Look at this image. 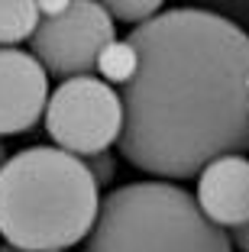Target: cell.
Returning <instances> with one entry per match:
<instances>
[{
  "label": "cell",
  "mask_w": 249,
  "mask_h": 252,
  "mask_svg": "<svg viewBox=\"0 0 249 252\" xmlns=\"http://www.w3.org/2000/svg\"><path fill=\"white\" fill-rule=\"evenodd\" d=\"M104 10L110 13V20H123V23L142 26L146 20L162 13V3L159 0H130V3H104Z\"/></svg>",
  "instance_id": "10"
},
{
  "label": "cell",
  "mask_w": 249,
  "mask_h": 252,
  "mask_svg": "<svg viewBox=\"0 0 249 252\" xmlns=\"http://www.w3.org/2000/svg\"><path fill=\"white\" fill-rule=\"evenodd\" d=\"M49 104V74L23 49H0V136L26 133Z\"/></svg>",
  "instance_id": "6"
},
{
  "label": "cell",
  "mask_w": 249,
  "mask_h": 252,
  "mask_svg": "<svg viewBox=\"0 0 249 252\" xmlns=\"http://www.w3.org/2000/svg\"><path fill=\"white\" fill-rule=\"evenodd\" d=\"M0 252H20V249H13V246H0Z\"/></svg>",
  "instance_id": "13"
},
{
  "label": "cell",
  "mask_w": 249,
  "mask_h": 252,
  "mask_svg": "<svg viewBox=\"0 0 249 252\" xmlns=\"http://www.w3.org/2000/svg\"><path fill=\"white\" fill-rule=\"evenodd\" d=\"M45 129L52 142L74 158H94L120 139V94L94 74L62 81L45 104Z\"/></svg>",
  "instance_id": "4"
},
{
  "label": "cell",
  "mask_w": 249,
  "mask_h": 252,
  "mask_svg": "<svg viewBox=\"0 0 249 252\" xmlns=\"http://www.w3.org/2000/svg\"><path fill=\"white\" fill-rule=\"evenodd\" d=\"M117 39L113 20L94 0H68V7L52 20H39L33 32V59L42 65L45 74L55 78H84L94 71L101 52Z\"/></svg>",
  "instance_id": "5"
},
{
  "label": "cell",
  "mask_w": 249,
  "mask_h": 252,
  "mask_svg": "<svg viewBox=\"0 0 249 252\" xmlns=\"http://www.w3.org/2000/svg\"><path fill=\"white\" fill-rule=\"evenodd\" d=\"M3 162H7V158H3V146H0V165H3Z\"/></svg>",
  "instance_id": "14"
},
{
  "label": "cell",
  "mask_w": 249,
  "mask_h": 252,
  "mask_svg": "<svg viewBox=\"0 0 249 252\" xmlns=\"http://www.w3.org/2000/svg\"><path fill=\"white\" fill-rule=\"evenodd\" d=\"M198 200L201 214L220 230H240L249 223V158L223 156L211 162L198 175Z\"/></svg>",
  "instance_id": "7"
},
{
  "label": "cell",
  "mask_w": 249,
  "mask_h": 252,
  "mask_svg": "<svg viewBox=\"0 0 249 252\" xmlns=\"http://www.w3.org/2000/svg\"><path fill=\"white\" fill-rule=\"evenodd\" d=\"M101 207L84 158L33 146L0 165V236L20 252H62L91 233Z\"/></svg>",
  "instance_id": "2"
},
{
  "label": "cell",
  "mask_w": 249,
  "mask_h": 252,
  "mask_svg": "<svg viewBox=\"0 0 249 252\" xmlns=\"http://www.w3.org/2000/svg\"><path fill=\"white\" fill-rule=\"evenodd\" d=\"M39 26V10L33 0H0V49L33 39Z\"/></svg>",
  "instance_id": "8"
},
{
  "label": "cell",
  "mask_w": 249,
  "mask_h": 252,
  "mask_svg": "<svg viewBox=\"0 0 249 252\" xmlns=\"http://www.w3.org/2000/svg\"><path fill=\"white\" fill-rule=\"evenodd\" d=\"M140 59L123 84L120 156L159 178H194L249 149V36L198 7L162 10L133 26Z\"/></svg>",
  "instance_id": "1"
},
{
  "label": "cell",
  "mask_w": 249,
  "mask_h": 252,
  "mask_svg": "<svg viewBox=\"0 0 249 252\" xmlns=\"http://www.w3.org/2000/svg\"><path fill=\"white\" fill-rule=\"evenodd\" d=\"M230 243H233L240 252H249V223L240 226V230H233V239H230Z\"/></svg>",
  "instance_id": "12"
},
{
  "label": "cell",
  "mask_w": 249,
  "mask_h": 252,
  "mask_svg": "<svg viewBox=\"0 0 249 252\" xmlns=\"http://www.w3.org/2000/svg\"><path fill=\"white\" fill-rule=\"evenodd\" d=\"M84 252H233V243L184 188L133 181L101 200Z\"/></svg>",
  "instance_id": "3"
},
{
  "label": "cell",
  "mask_w": 249,
  "mask_h": 252,
  "mask_svg": "<svg viewBox=\"0 0 249 252\" xmlns=\"http://www.w3.org/2000/svg\"><path fill=\"white\" fill-rule=\"evenodd\" d=\"M136 65H140V59H136V52H133V45L120 42V39H113V42L107 45L101 52V59H97V71H101V81L104 84H130V78L136 74Z\"/></svg>",
  "instance_id": "9"
},
{
  "label": "cell",
  "mask_w": 249,
  "mask_h": 252,
  "mask_svg": "<svg viewBox=\"0 0 249 252\" xmlns=\"http://www.w3.org/2000/svg\"><path fill=\"white\" fill-rule=\"evenodd\" d=\"M84 165H88V171H91V178H94L97 188L113 178V158H110L107 152H101V156H94V158H84Z\"/></svg>",
  "instance_id": "11"
}]
</instances>
